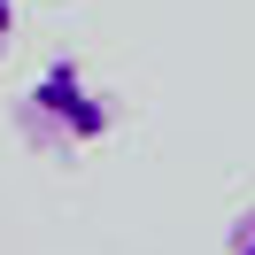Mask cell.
<instances>
[{
    "instance_id": "obj_1",
    "label": "cell",
    "mask_w": 255,
    "mask_h": 255,
    "mask_svg": "<svg viewBox=\"0 0 255 255\" xmlns=\"http://www.w3.org/2000/svg\"><path fill=\"white\" fill-rule=\"evenodd\" d=\"M23 124L47 147H93L101 131L116 124V109L101 101V85L85 78L78 62H47L31 78V93H23Z\"/></svg>"
},
{
    "instance_id": "obj_2",
    "label": "cell",
    "mask_w": 255,
    "mask_h": 255,
    "mask_svg": "<svg viewBox=\"0 0 255 255\" xmlns=\"http://www.w3.org/2000/svg\"><path fill=\"white\" fill-rule=\"evenodd\" d=\"M224 248H232V255H255V209H240V217H232V232H224Z\"/></svg>"
},
{
    "instance_id": "obj_3",
    "label": "cell",
    "mask_w": 255,
    "mask_h": 255,
    "mask_svg": "<svg viewBox=\"0 0 255 255\" xmlns=\"http://www.w3.org/2000/svg\"><path fill=\"white\" fill-rule=\"evenodd\" d=\"M16 47V0H0V54Z\"/></svg>"
}]
</instances>
